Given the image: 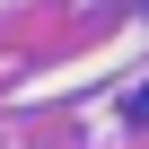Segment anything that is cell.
Wrapping results in <instances>:
<instances>
[{"label": "cell", "instance_id": "obj_1", "mask_svg": "<svg viewBox=\"0 0 149 149\" xmlns=\"http://www.w3.org/2000/svg\"><path fill=\"white\" fill-rule=\"evenodd\" d=\"M132 123H149V88H140V97H132Z\"/></svg>", "mask_w": 149, "mask_h": 149}]
</instances>
